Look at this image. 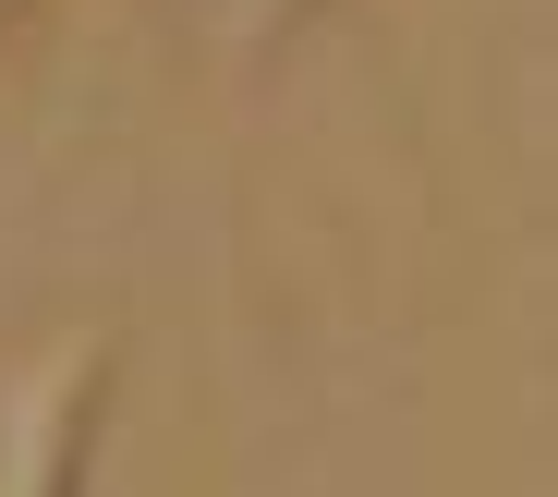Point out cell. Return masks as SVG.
Returning a JSON list of instances; mask_svg holds the SVG:
<instances>
[{
  "instance_id": "cell-2",
  "label": "cell",
  "mask_w": 558,
  "mask_h": 497,
  "mask_svg": "<svg viewBox=\"0 0 558 497\" xmlns=\"http://www.w3.org/2000/svg\"><path fill=\"white\" fill-rule=\"evenodd\" d=\"M316 13H328V0H195V25H207L219 49H243V61H267L279 37L316 25Z\"/></svg>"
},
{
  "instance_id": "cell-1",
  "label": "cell",
  "mask_w": 558,
  "mask_h": 497,
  "mask_svg": "<svg viewBox=\"0 0 558 497\" xmlns=\"http://www.w3.org/2000/svg\"><path fill=\"white\" fill-rule=\"evenodd\" d=\"M110 413V340L98 328H37L0 352V497H85Z\"/></svg>"
},
{
  "instance_id": "cell-3",
  "label": "cell",
  "mask_w": 558,
  "mask_h": 497,
  "mask_svg": "<svg viewBox=\"0 0 558 497\" xmlns=\"http://www.w3.org/2000/svg\"><path fill=\"white\" fill-rule=\"evenodd\" d=\"M0 13H13V0H0Z\"/></svg>"
}]
</instances>
